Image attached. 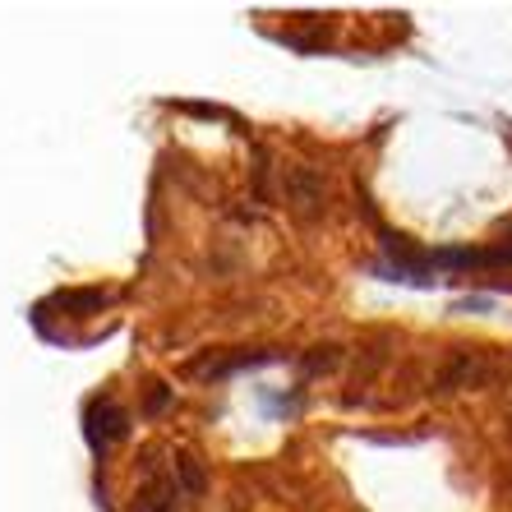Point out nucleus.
I'll list each match as a JSON object with an SVG mask.
<instances>
[{
    "label": "nucleus",
    "instance_id": "obj_1",
    "mask_svg": "<svg viewBox=\"0 0 512 512\" xmlns=\"http://www.w3.org/2000/svg\"><path fill=\"white\" fill-rule=\"evenodd\" d=\"M286 203L300 217H319L323 203H328V190H323V180L310 167H286Z\"/></svg>",
    "mask_w": 512,
    "mask_h": 512
},
{
    "label": "nucleus",
    "instance_id": "obj_2",
    "mask_svg": "<svg viewBox=\"0 0 512 512\" xmlns=\"http://www.w3.org/2000/svg\"><path fill=\"white\" fill-rule=\"evenodd\" d=\"M125 429H130V416L111 397L88 406V439H93V448H111L116 439H125Z\"/></svg>",
    "mask_w": 512,
    "mask_h": 512
},
{
    "label": "nucleus",
    "instance_id": "obj_3",
    "mask_svg": "<svg viewBox=\"0 0 512 512\" xmlns=\"http://www.w3.org/2000/svg\"><path fill=\"white\" fill-rule=\"evenodd\" d=\"M185 489L176 485V476H148L134 494V512H180Z\"/></svg>",
    "mask_w": 512,
    "mask_h": 512
},
{
    "label": "nucleus",
    "instance_id": "obj_4",
    "mask_svg": "<svg viewBox=\"0 0 512 512\" xmlns=\"http://www.w3.org/2000/svg\"><path fill=\"white\" fill-rule=\"evenodd\" d=\"M259 356H250V351H240V356H199L185 365V374H194V379H222V374L240 370V365H254Z\"/></svg>",
    "mask_w": 512,
    "mask_h": 512
},
{
    "label": "nucleus",
    "instance_id": "obj_5",
    "mask_svg": "<svg viewBox=\"0 0 512 512\" xmlns=\"http://www.w3.org/2000/svg\"><path fill=\"white\" fill-rule=\"evenodd\" d=\"M56 305H60V310H70V314H97L102 305H107V291H102V286H79V291H60Z\"/></svg>",
    "mask_w": 512,
    "mask_h": 512
},
{
    "label": "nucleus",
    "instance_id": "obj_6",
    "mask_svg": "<svg viewBox=\"0 0 512 512\" xmlns=\"http://www.w3.org/2000/svg\"><path fill=\"white\" fill-rule=\"evenodd\" d=\"M171 476H176V485L185 489V494H203V466H199V457H190V453H180L176 457V466H171Z\"/></svg>",
    "mask_w": 512,
    "mask_h": 512
},
{
    "label": "nucleus",
    "instance_id": "obj_7",
    "mask_svg": "<svg viewBox=\"0 0 512 512\" xmlns=\"http://www.w3.org/2000/svg\"><path fill=\"white\" fill-rule=\"evenodd\" d=\"M333 365H337L333 346H314L310 356H305V370H310V374H323V370H333Z\"/></svg>",
    "mask_w": 512,
    "mask_h": 512
}]
</instances>
